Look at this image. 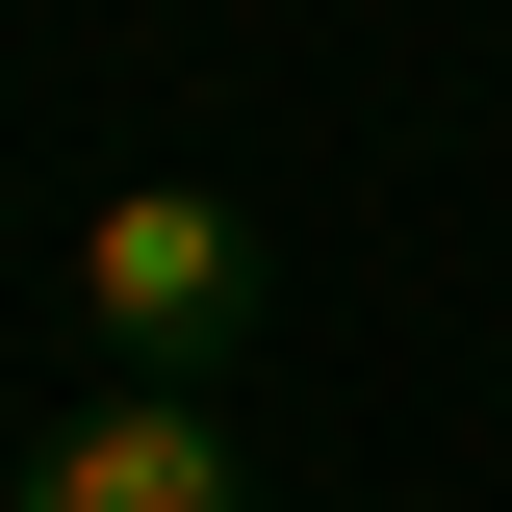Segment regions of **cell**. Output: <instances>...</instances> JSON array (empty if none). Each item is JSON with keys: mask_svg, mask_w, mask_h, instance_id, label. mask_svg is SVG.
Segmentation results:
<instances>
[{"mask_svg": "<svg viewBox=\"0 0 512 512\" xmlns=\"http://www.w3.org/2000/svg\"><path fill=\"white\" fill-rule=\"evenodd\" d=\"M77 308H103L154 384L231 359V333H256V205H231V180H128L103 231H77Z\"/></svg>", "mask_w": 512, "mask_h": 512, "instance_id": "cell-1", "label": "cell"}, {"mask_svg": "<svg viewBox=\"0 0 512 512\" xmlns=\"http://www.w3.org/2000/svg\"><path fill=\"white\" fill-rule=\"evenodd\" d=\"M26 512H256V461H231L205 384H103V410L26 461Z\"/></svg>", "mask_w": 512, "mask_h": 512, "instance_id": "cell-2", "label": "cell"}]
</instances>
